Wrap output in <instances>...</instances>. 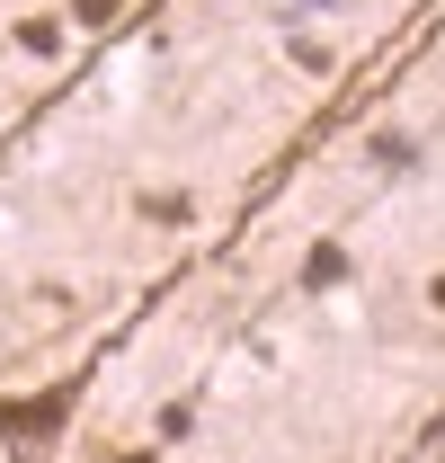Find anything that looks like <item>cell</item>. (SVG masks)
<instances>
[{"label":"cell","mask_w":445,"mask_h":463,"mask_svg":"<svg viewBox=\"0 0 445 463\" xmlns=\"http://www.w3.org/2000/svg\"><path fill=\"white\" fill-rule=\"evenodd\" d=\"M116 9H125V0H71V18H80V27H108Z\"/></svg>","instance_id":"5b68a950"},{"label":"cell","mask_w":445,"mask_h":463,"mask_svg":"<svg viewBox=\"0 0 445 463\" xmlns=\"http://www.w3.org/2000/svg\"><path fill=\"white\" fill-rule=\"evenodd\" d=\"M303 286H312V294H330V286H347V250H338V241H321V250H312V259H303Z\"/></svg>","instance_id":"7a4b0ae2"},{"label":"cell","mask_w":445,"mask_h":463,"mask_svg":"<svg viewBox=\"0 0 445 463\" xmlns=\"http://www.w3.org/2000/svg\"><path fill=\"white\" fill-rule=\"evenodd\" d=\"M71 419V392H36V402H0V446H36Z\"/></svg>","instance_id":"6da1fadb"},{"label":"cell","mask_w":445,"mask_h":463,"mask_svg":"<svg viewBox=\"0 0 445 463\" xmlns=\"http://www.w3.org/2000/svg\"><path fill=\"white\" fill-rule=\"evenodd\" d=\"M428 294H437V312H445V277H437V286H428Z\"/></svg>","instance_id":"8992f818"},{"label":"cell","mask_w":445,"mask_h":463,"mask_svg":"<svg viewBox=\"0 0 445 463\" xmlns=\"http://www.w3.org/2000/svg\"><path fill=\"white\" fill-rule=\"evenodd\" d=\"M410 161H419L410 134H374V170H410Z\"/></svg>","instance_id":"277c9868"},{"label":"cell","mask_w":445,"mask_h":463,"mask_svg":"<svg viewBox=\"0 0 445 463\" xmlns=\"http://www.w3.org/2000/svg\"><path fill=\"white\" fill-rule=\"evenodd\" d=\"M108 463H152V455H108Z\"/></svg>","instance_id":"52a82bcc"},{"label":"cell","mask_w":445,"mask_h":463,"mask_svg":"<svg viewBox=\"0 0 445 463\" xmlns=\"http://www.w3.org/2000/svg\"><path fill=\"white\" fill-rule=\"evenodd\" d=\"M18 45H27L36 62H54V54H62V18H27V27H18Z\"/></svg>","instance_id":"3957f363"}]
</instances>
